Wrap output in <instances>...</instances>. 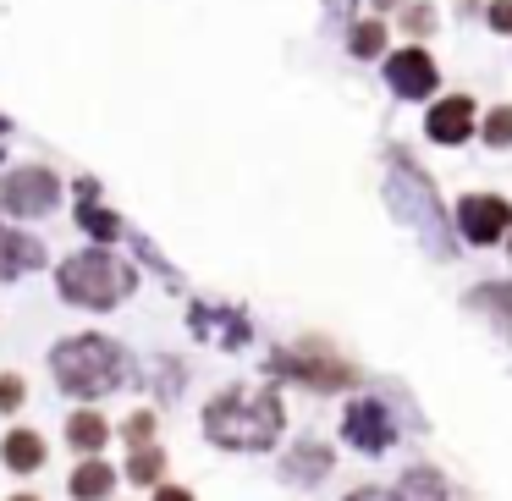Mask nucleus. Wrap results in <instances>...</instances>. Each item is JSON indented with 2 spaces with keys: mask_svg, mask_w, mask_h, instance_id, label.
Instances as JSON below:
<instances>
[{
  "mask_svg": "<svg viewBox=\"0 0 512 501\" xmlns=\"http://www.w3.org/2000/svg\"><path fill=\"white\" fill-rule=\"evenodd\" d=\"M12 501H39V496H12Z\"/></svg>",
  "mask_w": 512,
  "mask_h": 501,
  "instance_id": "nucleus-28",
  "label": "nucleus"
},
{
  "mask_svg": "<svg viewBox=\"0 0 512 501\" xmlns=\"http://www.w3.org/2000/svg\"><path fill=\"white\" fill-rule=\"evenodd\" d=\"M424 133H430L435 144H463V138L474 133V100H468V94L441 100V105L430 111V122H424Z\"/></svg>",
  "mask_w": 512,
  "mask_h": 501,
  "instance_id": "nucleus-9",
  "label": "nucleus"
},
{
  "mask_svg": "<svg viewBox=\"0 0 512 501\" xmlns=\"http://www.w3.org/2000/svg\"><path fill=\"white\" fill-rule=\"evenodd\" d=\"M276 369H287V375H298L303 386H320V391H336L353 380V369L336 364V358H314V353H281Z\"/></svg>",
  "mask_w": 512,
  "mask_h": 501,
  "instance_id": "nucleus-8",
  "label": "nucleus"
},
{
  "mask_svg": "<svg viewBox=\"0 0 512 501\" xmlns=\"http://www.w3.org/2000/svg\"><path fill=\"white\" fill-rule=\"evenodd\" d=\"M116 490V468L105 457H83L78 474H72V501H105Z\"/></svg>",
  "mask_w": 512,
  "mask_h": 501,
  "instance_id": "nucleus-11",
  "label": "nucleus"
},
{
  "mask_svg": "<svg viewBox=\"0 0 512 501\" xmlns=\"http://www.w3.org/2000/svg\"><path fill=\"white\" fill-rule=\"evenodd\" d=\"M474 303L496 314V325L512 336V287H479V292H474Z\"/></svg>",
  "mask_w": 512,
  "mask_h": 501,
  "instance_id": "nucleus-17",
  "label": "nucleus"
},
{
  "mask_svg": "<svg viewBox=\"0 0 512 501\" xmlns=\"http://www.w3.org/2000/svg\"><path fill=\"white\" fill-rule=\"evenodd\" d=\"M23 397H28L23 375H0V413H17V408H23Z\"/></svg>",
  "mask_w": 512,
  "mask_h": 501,
  "instance_id": "nucleus-20",
  "label": "nucleus"
},
{
  "mask_svg": "<svg viewBox=\"0 0 512 501\" xmlns=\"http://www.w3.org/2000/svg\"><path fill=\"white\" fill-rule=\"evenodd\" d=\"M34 265H39V243H34V237L6 232V226H0V281L23 276V270H34Z\"/></svg>",
  "mask_w": 512,
  "mask_h": 501,
  "instance_id": "nucleus-12",
  "label": "nucleus"
},
{
  "mask_svg": "<svg viewBox=\"0 0 512 501\" xmlns=\"http://www.w3.org/2000/svg\"><path fill=\"white\" fill-rule=\"evenodd\" d=\"M204 430L215 446H232V452H265L281 435V397L265 386H237L204 408Z\"/></svg>",
  "mask_w": 512,
  "mask_h": 501,
  "instance_id": "nucleus-1",
  "label": "nucleus"
},
{
  "mask_svg": "<svg viewBox=\"0 0 512 501\" xmlns=\"http://www.w3.org/2000/svg\"><path fill=\"white\" fill-rule=\"evenodd\" d=\"M160 474H166V452H160V446H133V457H127V479H138V485H160Z\"/></svg>",
  "mask_w": 512,
  "mask_h": 501,
  "instance_id": "nucleus-15",
  "label": "nucleus"
},
{
  "mask_svg": "<svg viewBox=\"0 0 512 501\" xmlns=\"http://www.w3.org/2000/svg\"><path fill=\"white\" fill-rule=\"evenodd\" d=\"M479 133H485L490 149H507L512 144V105H496V111L485 116V127H479Z\"/></svg>",
  "mask_w": 512,
  "mask_h": 501,
  "instance_id": "nucleus-18",
  "label": "nucleus"
},
{
  "mask_svg": "<svg viewBox=\"0 0 512 501\" xmlns=\"http://www.w3.org/2000/svg\"><path fill=\"white\" fill-rule=\"evenodd\" d=\"M402 23H408L413 34H430V28H435V12H430V6H413V12L402 17Z\"/></svg>",
  "mask_w": 512,
  "mask_h": 501,
  "instance_id": "nucleus-24",
  "label": "nucleus"
},
{
  "mask_svg": "<svg viewBox=\"0 0 512 501\" xmlns=\"http://www.w3.org/2000/svg\"><path fill=\"white\" fill-rule=\"evenodd\" d=\"M342 430H347V441L364 446V452H386L391 446V413L380 408V402H353Z\"/></svg>",
  "mask_w": 512,
  "mask_h": 501,
  "instance_id": "nucleus-7",
  "label": "nucleus"
},
{
  "mask_svg": "<svg viewBox=\"0 0 512 501\" xmlns=\"http://www.w3.org/2000/svg\"><path fill=\"white\" fill-rule=\"evenodd\" d=\"M325 468H331V446L303 441V446H298V457L287 463V474H292V479H314V474H325Z\"/></svg>",
  "mask_w": 512,
  "mask_h": 501,
  "instance_id": "nucleus-16",
  "label": "nucleus"
},
{
  "mask_svg": "<svg viewBox=\"0 0 512 501\" xmlns=\"http://www.w3.org/2000/svg\"><path fill=\"white\" fill-rule=\"evenodd\" d=\"M155 501H193V496H188L182 485H160V490H155Z\"/></svg>",
  "mask_w": 512,
  "mask_h": 501,
  "instance_id": "nucleus-25",
  "label": "nucleus"
},
{
  "mask_svg": "<svg viewBox=\"0 0 512 501\" xmlns=\"http://www.w3.org/2000/svg\"><path fill=\"white\" fill-rule=\"evenodd\" d=\"M56 177H50L45 166H23V171H12L6 177V188H0V204L12 215H45V210H56Z\"/></svg>",
  "mask_w": 512,
  "mask_h": 501,
  "instance_id": "nucleus-5",
  "label": "nucleus"
},
{
  "mask_svg": "<svg viewBox=\"0 0 512 501\" xmlns=\"http://www.w3.org/2000/svg\"><path fill=\"white\" fill-rule=\"evenodd\" d=\"M0 463L17 468V474H34V468L45 463V435H34V430H6V441H0Z\"/></svg>",
  "mask_w": 512,
  "mask_h": 501,
  "instance_id": "nucleus-10",
  "label": "nucleus"
},
{
  "mask_svg": "<svg viewBox=\"0 0 512 501\" xmlns=\"http://www.w3.org/2000/svg\"><path fill=\"white\" fill-rule=\"evenodd\" d=\"M375 6H380V12H391V6H402V0H375Z\"/></svg>",
  "mask_w": 512,
  "mask_h": 501,
  "instance_id": "nucleus-27",
  "label": "nucleus"
},
{
  "mask_svg": "<svg viewBox=\"0 0 512 501\" xmlns=\"http://www.w3.org/2000/svg\"><path fill=\"white\" fill-rule=\"evenodd\" d=\"M50 369H56V380L72 391V397H100V391L122 386V347L105 342V336H72V342H61L56 353H50Z\"/></svg>",
  "mask_w": 512,
  "mask_h": 501,
  "instance_id": "nucleus-2",
  "label": "nucleus"
},
{
  "mask_svg": "<svg viewBox=\"0 0 512 501\" xmlns=\"http://www.w3.org/2000/svg\"><path fill=\"white\" fill-rule=\"evenodd\" d=\"M490 28H496V34H512V0H490Z\"/></svg>",
  "mask_w": 512,
  "mask_h": 501,
  "instance_id": "nucleus-23",
  "label": "nucleus"
},
{
  "mask_svg": "<svg viewBox=\"0 0 512 501\" xmlns=\"http://www.w3.org/2000/svg\"><path fill=\"white\" fill-rule=\"evenodd\" d=\"M83 226H89L94 237H116V232H122V226H116V215L94 210V204H83Z\"/></svg>",
  "mask_w": 512,
  "mask_h": 501,
  "instance_id": "nucleus-21",
  "label": "nucleus"
},
{
  "mask_svg": "<svg viewBox=\"0 0 512 501\" xmlns=\"http://www.w3.org/2000/svg\"><path fill=\"white\" fill-rule=\"evenodd\" d=\"M402 501H446V479L435 468H408L402 474Z\"/></svg>",
  "mask_w": 512,
  "mask_h": 501,
  "instance_id": "nucleus-14",
  "label": "nucleus"
},
{
  "mask_svg": "<svg viewBox=\"0 0 512 501\" xmlns=\"http://www.w3.org/2000/svg\"><path fill=\"white\" fill-rule=\"evenodd\" d=\"M457 226H463L468 243H501L512 232V204L496 199V193H468L457 204Z\"/></svg>",
  "mask_w": 512,
  "mask_h": 501,
  "instance_id": "nucleus-4",
  "label": "nucleus"
},
{
  "mask_svg": "<svg viewBox=\"0 0 512 501\" xmlns=\"http://www.w3.org/2000/svg\"><path fill=\"white\" fill-rule=\"evenodd\" d=\"M386 78L402 100H424V94H435V61L424 50H397L386 61Z\"/></svg>",
  "mask_w": 512,
  "mask_h": 501,
  "instance_id": "nucleus-6",
  "label": "nucleus"
},
{
  "mask_svg": "<svg viewBox=\"0 0 512 501\" xmlns=\"http://www.w3.org/2000/svg\"><path fill=\"white\" fill-rule=\"evenodd\" d=\"M380 50H386V28H380L375 17H369V23H358L353 28V56H380Z\"/></svg>",
  "mask_w": 512,
  "mask_h": 501,
  "instance_id": "nucleus-19",
  "label": "nucleus"
},
{
  "mask_svg": "<svg viewBox=\"0 0 512 501\" xmlns=\"http://www.w3.org/2000/svg\"><path fill=\"white\" fill-rule=\"evenodd\" d=\"M127 441H133V446L155 441V413H133V419H127Z\"/></svg>",
  "mask_w": 512,
  "mask_h": 501,
  "instance_id": "nucleus-22",
  "label": "nucleus"
},
{
  "mask_svg": "<svg viewBox=\"0 0 512 501\" xmlns=\"http://www.w3.org/2000/svg\"><path fill=\"white\" fill-rule=\"evenodd\" d=\"M67 441L78 446L83 457H100V452H105V441H111V424H105L100 413H72V424H67Z\"/></svg>",
  "mask_w": 512,
  "mask_h": 501,
  "instance_id": "nucleus-13",
  "label": "nucleus"
},
{
  "mask_svg": "<svg viewBox=\"0 0 512 501\" xmlns=\"http://www.w3.org/2000/svg\"><path fill=\"white\" fill-rule=\"evenodd\" d=\"M61 292H67L72 303H83V309H111V303H122L127 292H133V270L116 265L111 254H72L67 265L56 270Z\"/></svg>",
  "mask_w": 512,
  "mask_h": 501,
  "instance_id": "nucleus-3",
  "label": "nucleus"
},
{
  "mask_svg": "<svg viewBox=\"0 0 512 501\" xmlns=\"http://www.w3.org/2000/svg\"><path fill=\"white\" fill-rule=\"evenodd\" d=\"M347 501H397V496H386V490H353Z\"/></svg>",
  "mask_w": 512,
  "mask_h": 501,
  "instance_id": "nucleus-26",
  "label": "nucleus"
}]
</instances>
